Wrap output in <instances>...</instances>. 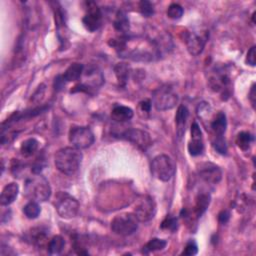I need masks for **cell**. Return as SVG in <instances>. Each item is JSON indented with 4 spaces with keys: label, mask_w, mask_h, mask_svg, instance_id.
Wrapping results in <instances>:
<instances>
[{
    "label": "cell",
    "mask_w": 256,
    "mask_h": 256,
    "mask_svg": "<svg viewBox=\"0 0 256 256\" xmlns=\"http://www.w3.org/2000/svg\"><path fill=\"white\" fill-rule=\"evenodd\" d=\"M40 212H41V208H40L37 201L31 200L30 202H28L26 205L23 207V213L29 219L37 218L39 216Z\"/></svg>",
    "instance_id": "cell-27"
},
{
    "label": "cell",
    "mask_w": 256,
    "mask_h": 256,
    "mask_svg": "<svg viewBox=\"0 0 256 256\" xmlns=\"http://www.w3.org/2000/svg\"><path fill=\"white\" fill-rule=\"evenodd\" d=\"M84 66L81 63H72L69 67L65 70L64 74L62 75L65 82H72L77 81L83 73Z\"/></svg>",
    "instance_id": "cell-20"
},
{
    "label": "cell",
    "mask_w": 256,
    "mask_h": 256,
    "mask_svg": "<svg viewBox=\"0 0 256 256\" xmlns=\"http://www.w3.org/2000/svg\"><path fill=\"white\" fill-rule=\"evenodd\" d=\"M122 137L142 150H145L151 144L150 135L146 131L140 129H128L122 133Z\"/></svg>",
    "instance_id": "cell-13"
},
{
    "label": "cell",
    "mask_w": 256,
    "mask_h": 256,
    "mask_svg": "<svg viewBox=\"0 0 256 256\" xmlns=\"http://www.w3.org/2000/svg\"><path fill=\"white\" fill-rule=\"evenodd\" d=\"M255 46H252L247 52V56H246V63L249 64L250 66H255V61H256V53H255Z\"/></svg>",
    "instance_id": "cell-35"
},
{
    "label": "cell",
    "mask_w": 256,
    "mask_h": 256,
    "mask_svg": "<svg viewBox=\"0 0 256 256\" xmlns=\"http://www.w3.org/2000/svg\"><path fill=\"white\" fill-rule=\"evenodd\" d=\"M139 106L143 112L148 113V112H150V109H151V102L149 100H144V101L140 102Z\"/></svg>",
    "instance_id": "cell-37"
},
{
    "label": "cell",
    "mask_w": 256,
    "mask_h": 256,
    "mask_svg": "<svg viewBox=\"0 0 256 256\" xmlns=\"http://www.w3.org/2000/svg\"><path fill=\"white\" fill-rule=\"evenodd\" d=\"M210 127L214 136H223L227 128V120H226L225 113L222 111H219L215 115L213 120L211 121Z\"/></svg>",
    "instance_id": "cell-17"
},
{
    "label": "cell",
    "mask_w": 256,
    "mask_h": 256,
    "mask_svg": "<svg viewBox=\"0 0 256 256\" xmlns=\"http://www.w3.org/2000/svg\"><path fill=\"white\" fill-rule=\"evenodd\" d=\"M19 193V186L14 182L7 184L0 195V203L2 206H8L17 198Z\"/></svg>",
    "instance_id": "cell-15"
},
{
    "label": "cell",
    "mask_w": 256,
    "mask_h": 256,
    "mask_svg": "<svg viewBox=\"0 0 256 256\" xmlns=\"http://www.w3.org/2000/svg\"><path fill=\"white\" fill-rule=\"evenodd\" d=\"M69 142L77 149H86L90 147L95 140L94 134L89 127L73 126L69 131Z\"/></svg>",
    "instance_id": "cell-8"
},
{
    "label": "cell",
    "mask_w": 256,
    "mask_h": 256,
    "mask_svg": "<svg viewBox=\"0 0 256 256\" xmlns=\"http://www.w3.org/2000/svg\"><path fill=\"white\" fill-rule=\"evenodd\" d=\"M114 72L119 85L125 86L130 74V67L126 63H117L114 66Z\"/></svg>",
    "instance_id": "cell-22"
},
{
    "label": "cell",
    "mask_w": 256,
    "mask_h": 256,
    "mask_svg": "<svg viewBox=\"0 0 256 256\" xmlns=\"http://www.w3.org/2000/svg\"><path fill=\"white\" fill-rule=\"evenodd\" d=\"M133 110L124 105H115L111 112V117L116 122H126L133 117Z\"/></svg>",
    "instance_id": "cell-18"
},
{
    "label": "cell",
    "mask_w": 256,
    "mask_h": 256,
    "mask_svg": "<svg viewBox=\"0 0 256 256\" xmlns=\"http://www.w3.org/2000/svg\"><path fill=\"white\" fill-rule=\"evenodd\" d=\"M64 83H65V81H64V79H63L62 75H59V76H57V77L55 78V89H57V90H60V89L63 87Z\"/></svg>",
    "instance_id": "cell-38"
},
{
    "label": "cell",
    "mask_w": 256,
    "mask_h": 256,
    "mask_svg": "<svg viewBox=\"0 0 256 256\" xmlns=\"http://www.w3.org/2000/svg\"><path fill=\"white\" fill-rule=\"evenodd\" d=\"M183 13H184L183 7L177 3L170 4L167 9V16L170 19H173V20H177L181 18Z\"/></svg>",
    "instance_id": "cell-29"
},
{
    "label": "cell",
    "mask_w": 256,
    "mask_h": 256,
    "mask_svg": "<svg viewBox=\"0 0 256 256\" xmlns=\"http://www.w3.org/2000/svg\"><path fill=\"white\" fill-rule=\"evenodd\" d=\"M113 26L117 32L121 34L122 36L126 35V33L129 31V19L127 14L124 11H118L115 19L113 22Z\"/></svg>",
    "instance_id": "cell-19"
},
{
    "label": "cell",
    "mask_w": 256,
    "mask_h": 256,
    "mask_svg": "<svg viewBox=\"0 0 256 256\" xmlns=\"http://www.w3.org/2000/svg\"><path fill=\"white\" fill-rule=\"evenodd\" d=\"M153 105L160 111H165L175 107L178 102V95L175 93L173 88L167 85L157 88L153 92L152 96Z\"/></svg>",
    "instance_id": "cell-5"
},
{
    "label": "cell",
    "mask_w": 256,
    "mask_h": 256,
    "mask_svg": "<svg viewBox=\"0 0 256 256\" xmlns=\"http://www.w3.org/2000/svg\"><path fill=\"white\" fill-rule=\"evenodd\" d=\"M55 208L60 217L71 219L75 217L79 210L78 201L66 192H59L55 197Z\"/></svg>",
    "instance_id": "cell-6"
},
{
    "label": "cell",
    "mask_w": 256,
    "mask_h": 256,
    "mask_svg": "<svg viewBox=\"0 0 256 256\" xmlns=\"http://www.w3.org/2000/svg\"><path fill=\"white\" fill-rule=\"evenodd\" d=\"M176 171V165L173 159L166 155L160 154L153 158L151 162V173L155 178L167 182L171 179Z\"/></svg>",
    "instance_id": "cell-3"
},
{
    "label": "cell",
    "mask_w": 256,
    "mask_h": 256,
    "mask_svg": "<svg viewBox=\"0 0 256 256\" xmlns=\"http://www.w3.org/2000/svg\"><path fill=\"white\" fill-rule=\"evenodd\" d=\"M230 218V213L227 211V210H223V211H221L218 215V220H219V222L220 223H222V224H225L228 222V220Z\"/></svg>",
    "instance_id": "cell-36"
},
{
    "label": "cell",
    "mask_w": 256,
    "mask_h": 256,
    "mask_svg": "<svg viewBox=\"0 0 256 256\" xmlns=\"http://www.w3.org/2000/svg\"><path fill=\"white\" fill-rule=\"evenodd\" d=\"M160 227L163 230L174 232L178 228V221H177V218L172 217L171 215L166 216V218L162 221V223H161V226Z\"/></svg>",
    "instance_id": "cell-30"
},
{
    "label": "cell",
    "mask_w": 256,
    "mask_h": 256,
    "mask_svg": "<svg viewBox=\"0 0 256 256\" xmlns=\"http://www.w3.org/2000/svg\"><path fill=\"white\" fill-rule=\"evenodd\" d=\"M139 220L134 213H122L111 221V230L120 236H128L138 229Z\"/></svg>",
    "instance_id": "cell-4"
},
{
    "label": "cell",
    "mask_w": 256,
    "mask_h": 256,
    "mask_svg": "<svg viewBox=\"0 0 256 256\" xmlns=\"http://www.w3.org/2000/svg\"><path fill=\"white\" fill-rule=\"evenodd\" d=\"M210 86L214 91L220 92L223 99L230 95V78L221 68H216L209 77Z\"/></svg>",
    "instance_id": "cell-10"
},
{
    "label": "cell",
    "mask_w": 256,
    "mask_h": 256,
    "mask_svg": "<svg viewBox=\"0 0 256 256\" xmlns=\"http://www.w3.org/2000/svg\"><path fill=\"white\" fill-rule=\"evenodd\" d=\"M198 174L201 179L211 184L218 183L222 178L221 169L211 162L201 163L198 167Z\"/></svg>",
    "instance_id": "cell-12"
},
{
    "label": "cell",
    "mask_w": 256,
    "mask_h": 256,
    "mask_svg": "<svg viewBox=\"0 0 256 256\" xmlns=\"http://www.w3.org/2000/svg\"><path fill=\"white\" fill-rule=\"evenodd\" d=\"M249 99L251 101V104L253 107H255V85L253 84L252 87H251V90H250V93H249Z\"/></svg>",
    "instance_id": "cell-39"
},
{
    "label": "cell",
    "mask_w": 256,
    "mask_h": 256,
    "mask_svg": "<svg viewBox=\"0 0 256 256\" xmlns=\"http://www.w3.org/2000/svg\"><path fill=\"white\" fill-rule=\"evenodd\" d=\"M82 153L75 147H64L59 149L54 158L55 166L65 175L75 174L81 165Z\"/></svg>",
    "instance_id": "cell-1"
},
{
    "label": "cell",
    "mask_w": 256,
    "mask_h": 256,
    "mask_svg": "<svg viewBox=\"0 0 256 256\" xmlns=\"http://www.w3.org/2000/svg\"><path fill=\"white\" fill-rule=\"evenodd\" d=\"M82 23L86 30L90 32H94L99 29L102 24V12L98 5L89 1L86 2V13L82 18Z\"/></svg>",
    "instance_id": "cell-11"
},
{
    "label": "cell",
    "mask_w": 256,
    "mask_h": 256,
    "mask_svg": "<svg viewBox=\"0 0 256 256\" xmlns=\"http://www.w3.org/2000/svg\"><path fill=\"white\" fill-rule=\"evenodd\" d=\"M209 37V33L207 31L203 32H188L185 37V44L188 52L193 55L197 56L202 53V51L206 45V42Z\"/></svg>",
    "instance_id": "cell-9"
},
{
    "label": "cell",
    "mask_w": 256,
    "mask_h": 256,
    "mask_svg": "<svg viewBox=\"0 0 256 256\" xmlns=\"http://www.w3.org/2000/svg\"><path fill=\"white\" fill-rule=\"evenodd\" d=\"M189 116V110L185 105H180L177 109L175 115V123H176V134L179 138H181L185 133V127L187 119Z\"/></svg>",
    "instance_id": "cell-16"
},
{
    "label": "cell",
    "mask_w": 256,
    "mask_h": 256,
    "mask_svg": "<svg viewBox=\"0 0 256 256\" xmlns=\"http://www.w3.org/2000/svg\"><path fill=\"white\" fill-rule=\"evenodd\" d=\"M167 242L163 239H159V238H152V239L147 242L143 247L144 253H150L158 250H162L166 247Z\"/></svg>",
    "instance_id": "cell-28"
},
{
    "label": "cell",
    "mask_w": 256,
    "mask_h": 256,
    "mask_svg": "<svg viewBox=\"0 0 256 256\" xmlns=\"http://www.w3.org/2000/svg\"><path fill=\"white\" fill-rule=\"evenodd\" d=\"M65 247L64 238L60 235L53 236L48 242V253L50 255H58L60 254Z\"/></svg>",
    "instance_id": "cell-23"
},
{
    "label": "cell",
    "mask_w": 256,
    "mask_h": 256,
    "mask_svg": "<svg viewBox=\"0 0 256 256\" xmlns=\"http://www.w3.org/2000/svg\"><path fill=\"white\" fill-rule=\"evenodd\" d=\"M134 215L137 217L139 222H148L156 214L155 200L150 195H142L135 202Z\"/></svg>",
    "instance_id": "cell-7"
},
{
    "label": "cell",
    "mask_w": 256,
    "mask_h": 256,
    "mask_svg": "<svg viewBox=\"0 0 256 256\" xmlns=\"http://www.w3.org/2000/svg\"><path fill=\"white\" fill-rule=\"evenodd\" d=\"M212 145L214 149L220 153V154H226L227 152V145L223 136H214V139L212 141Z\"/></svg>",
    "instance_id": "cell-31"
},
{
    "label": "cell",
    "mask_w": 256,
    "mask_h": 256,
    "mask_svg": "<svg viewBox=\"0 0 256 256\" xmlns=\"http://www.w3.org/2000/svg\"><path fill=\"white\" fill-rule=\"evenodd\" d=\"M188 151L192 156L201 155L204 151L202 131L196 121L191 125V141L188 144Z\"/></svg>",
    "instance_id": "cell-14"
},
{
    "label": "cell",
    "mask_w": 256,
    "mask_h": 256,
    "mask_svg": "<svg viewBox=\"0 0 256 256\" xmlns=\"http://www.w3.org/2000/svg\"><path fill=\"white\" fill-rule=\"evenodd\" d=\"M197 252H198L197 244L195 243V241L190 240L188 243L186 244L185 249L183 250L182 254H184V255H195V254H197Z\"/></svg>",
    "instance_id": "cell-33"
},
{
    "label": "cell",
    "mask_w": 256,
    "mask_h": 256,
    "mask_svg": "<svg viewBox=\"0 0 256 256\" xmlns=\"http://www.w3.org/2000/svg\"><path fill=\"white\" fill-rule=\"evenodd\" d=\"M24 192L25 195L33 201L44 202L50 198L51 187L44 176L35 174L26 180Z\"/></svg>",
    "instance_id": "cell-2"
},
{
    "label": "cell",
    "mask_w": 256,
    "mask_h": 256,
    "mask_svg": "<svg viewBox=\"0 0 256 256\" xmlns=\"http://www.w3.org/2000/svg\"><path fill=\"white\" fill-rule=\"evenodd\" d=\"M54 17H55V25L57 28V33H58V37L60 39L61 37V34L63 35V39L65 41V31H66V25H65V21H64V16H63V12L60 9V7H55L54 8Z\"/></svg>",
    "instance_id": "cell-26"
},
{
    "label": "cell",
    "mask_w": 256,
    "mask_h": 256,
    "mask_svg": "<svg viewBox=\"0 0 256 256\" xmlns=\"http://www.w3.org/2000/svg\"><path fill=\"white\" fill-rule=\"evenodd\" d=\"M210 203V195L207 193H200L196 197L195 206H194V213L197 218H199L209 206Z\"/></svg>",
    "instance_id": "cell-21"
},
{
    "label": "cell",
    "mask_w": 256,
    "mask_h": 256,
    "mask_svg": "<svg viewBox=\"0 0 256 256\" xmlns=\"http://www.w3.org/2000/svg\"><path fill=\"white\" fill-rule=\"evenodd\" d=\"M38 144L39 143L35 138H29V139L23 141L21 146H20L21 154L25 157L31 156L38 149Z\"/></svg>",
    "instance_id": "cell-24"
},
{
    "label": "cell",
    "mask_w": 256,
    "mask_h": 256,
    "mask_svg": "<svg viewBox=\"0 0 256 256\" xmlns=\"http://www.w3.org/2000/svg\"><path fill=\"white\" fill-rule=\"evenodd\" d=\"M139 11L144 17H150L154 14V7L151 2L143 0L139 3Z\"/></svg>",
    "instance_id": "cell-32"
},
{
    "label": "cell",
    "mask_w": 256,
    "mask_h": 256,
    "mask_svg": "<svg viewBox=\"0 0 256 256\" xmlns=\"http://www.w3.org/2000/svg\"><path fill=\"white\" fill-rule=\"evenodd\" d=\"M44 167H45V160L42 159V157H40V159L37 158L32 167V172L34 174H39Z\"/></svg>",
    "instance_id": "cell-34"
},
{
    "label": "cell",
    "mask_w": 256,
    "mask_h": 256,
    "mask_svg": "<svg viewBox=\"0 0 256 256\" xmlns=\"http://www.w3.org/2000/svg\"><path fill=\"white\" fill-rule=\"evenodd\" d=\"M253 140H254V138H253V136L251 133L246 132V131H242L240 133H238V135H237L236 144L240 149L245 151V150L249 149Z\"/></svg>",
    "instance_id": "cell-25"
}]
</instances>
